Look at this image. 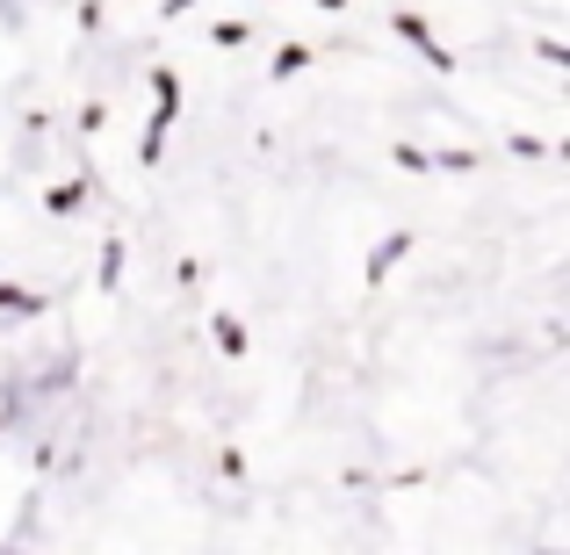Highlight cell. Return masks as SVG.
<instances>
[{
    "instance_id": "6da1fadb",
    "label": "cell",
    "mask_w": 570,
    "mask_h": 555,
    "mask_svg": "<svg viewBox=\"0 0 570 555\" xmlns=\"http://www.w3.org/2000/svg\"><path fill=\"white\" fill-rule=\"evenodd\" d=\"M217 339H224V354H246V333H238L232 318H217Z\"/></svg>"
},
{
    "instance_id": "7a4b0ae2",
    "label": "cell",
    "mask_w": 570,
    "mask_h": 555,
    "mask_svg": "<svg viewBox=\"0 0 570 555\" xmlns=\"http://www.w3.org/2000/svg\"><path fill=\"white\" fill-rule=\"evenodd\" d=\"M318 8H340V0H318Z\"/></svg>"
}]
</instances>
